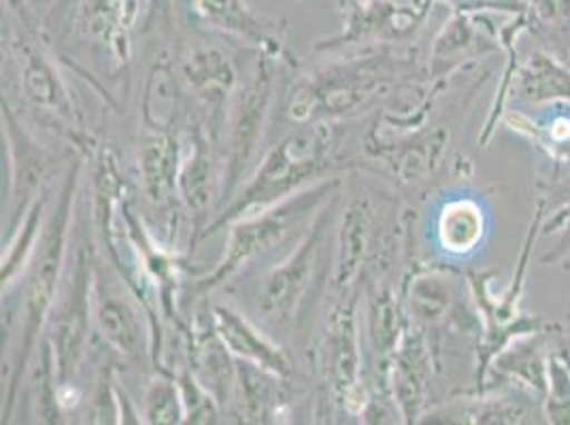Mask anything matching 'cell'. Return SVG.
Returning a JSON list of instances; mask_svg holds the SVG:
<instances>
[{"instance_id": "cell-1", "label": "cell", "mask_w": 570, "mask_h": 425, "mask_svg": "<svg viewBox=\"0 0 570 425\" xmlns=\"http://www.w3.org/2000/svg\"><path fill=\"white\" fill-rule=\"evenodd\" d=\"M417 53L403 46H380L360 56L333 62L303 75L285 107V116L298 126L354 118L392 95L415 72Z\"/></svg>"}, {"instance_id": "cell-2", "label": "cell", "mask_w": 570, "mask_h": 425, "mask_svg": "<svg viewBox=\"0 0 570 425\" xmlns=\"http://www.w3.org/2000/svg\"><path fill=\"white\" fill-rule=\"evenodd\" d=\"M338 139L341 132L333 121L305 123L285 135L282 141L266 151L254 177L238 189L237 198H230L228 207L207 226L205 237L230 226L240 217L279 205L285 198L311 188L313 181H326L324 177L341 166L336 158Z\"/></svg>"}, {"instance_id": "cell-3", "label": "cell", "mask_w": 570, "mask_h": 425, "mask_svg": "<svg viewBox=\"0 0 570 425\" xmlns=\"http://www.w3.org/2000/svg\"><path fill=\"white\" fill-rule=\"evenodd\" d=\"M79 170L81 165L72 166L58 202L46 217V226L41 238L37 243L35 256L28 264V289H26L24 319H22V340L20 349L16 354V366H13V377H11V387L7 396V413L9 417L16 389L20 385V377L32 357V349L41 336V330L49 319V310L56 305L58 298V285L62 279V268L67 260V245H69V230H71L72 202H75V191H77V181H79Z\"/></svg>"}, {"instance_id": "cell-4", "label": "cell", "mask_w": 570, "mask_h": 425, "mask_svg": "<svg viewBox=\"0 0 570 425\" xmlns=\"http://www.w3.org/2000/svg\"><path fill=\"white\" fill-rule=\"evenodd\" d=\"M338 186V179L313 184L311 188L285 198L279 205L266 211L254 212L233 221L224 258L217 261L212 273L196 279V284L191 285V291H214L215 287H222L226 281H230L238 270L245 268L254 258L282 245L285 238L294 233V228L303 226L305 219L311 217L313 211H317L324 200H328V196H334Z\"/></svg>"}, {"instance_id": "cell-5", "label": "cell", "mask_w": 570, "mask_h": 425, "mask_svg": "<svg viewBox=\"0 0 570 425\" xmlns=\"http://www.w3.org/2000/svg\"><path fill=\"white\" fill-rule=\"evenodd\" d=\"M7 11L13 22L9 48L20 71L26 100L51 126H58L62 135H69L71 141L83 142L86 132L81 128V119L75 109L71 90L67 88L62 72L53 62L56 58L41 34V20L20 7L7 4Z\"/></svg>"}, {"instance_id": "cell-6", "label": "cell", "mask_w": 570, "mask_h": 425, "mask_svg": "<svg viewBox=\"0 0 570 425\" xmlns=\"http://www.w3.org/2000/svg\"><path fill=\"white\" fill-rule=\"evenodd\" d=\"M331 226V209L315 212V219L296 251H292L262 279L256 294V313L268 328H287L307 303L311 287L322 268Z\"/></svg>"}, {"instance_id": "cell-7", "label": "cell", "mask_w": 570, "mask_h": 425, "mask_svg": "<svg viewBox=\"0 0 570 425\" xmlns=\"http://www.w3.org/2000/svg\"><path fill=\"white\" fill-rule=\"evenodd\" d=\"M273 60L262 53L252 79L238 86L233 96L228 119H226V165H224V189L222 200L228 202L237 194L240 179L252 165L264 130L271 119V109L275 100V79H273Z\"/></svg>"}, {"instance_id": "cell-8", "label": "cell", "mask_w": 570, "mask_h": 425, "mask_svg": "<svg viewBox=\"0 0 570 425\" xmlns=\"http://www.w3.org/2000/svg\"><path fill=\"white\" fill-rule=\"evenodd\" d=\"M92 285L95 264L86 247L75 256V266L69 273V281L62 287L60 298H56L53 313L49 315V345L53 354V368L58 385L72 383L79 366L88 352L90 328H92Z\"/></svg>"}, {"instance_id": "cell-9", "label": "cell", "mask_w": 570, "mask_h": 425, "mask_svg": "<svg viewBox=\"0 0 570 425\" xmlns=\"http://www.w3.org/2000/svg\"><path fill=\"white\" fill-rule=\"evenodd\" d=\"M434 0L401 4L396 0H341L343 30L331 39L317 41L315 49L347 46H404L426 22Z\"/></svg>"}, {"instance_id": "cell-10", "label": "cell", "mask_w": 570, "mask_h": 425, "mask_svg": "<svg viewBox=\"0 0 570 425\" xmlns=\"http://www.w3.org/2000/svg\"><path fill=\"white\" fill-rule=\"evenodd\" d=\"M320 366L334 401L352 415H364L371 401L360 378L362 354L354 300H343L331 308L320 345Z\"/></svg>"}, {"instance_id": "cell-11", "label": "cell", "mask_w": 570, "mask_h": 425, "mask_svg": "<svg viewBox=\"0 0 570 425\" xmlns=\"http://www.w3.org/2000/svg\"><path fill=\"white\" fill-rule=\"evenodd\" d=\"M2 130L9 149V235H13L24 221L26 212L43 198V186L48 181V151L26 130L7 100H2Z\"/></svg>"}, {"instance_id": "cell-12", "label": "cell", "mask_w": 570, "mask_h": 425, "mask_svg": "<svg viewBox=\"0 0 570 425\" xmlns=\"http://www.w3.org/2000/svg\"><path fill=\"white\" fill-rule=\"evenodd\" d=\"M500 49L499 28L485 13L452 11L428 53V83L443 90L453 72Z\"/></svg>"}, {"instance_id": "cell-13", "label": "cell", "mask_w": 570, "mask_h": 425, "mask_svg": "<svg viewBox=\"0 0 570 425\" xmlns=\"http://www.w3.org/2000/svg\"><path fill=\"white\" fill-rule=\"evenodd\" d=\"M448 149L450 128L426 126V121L409 130H396V137L385 139L375 132L366 137V151L383 160L392 175L406 186L428 181L443 165Z\"/></svg>"}, {"instance_id": "cell-14", "label": "cell", "mask_w": 570, "mask_h": 425, "mask_svg": "<svg viewBox=\"0 0 570 425\" xmlns=\"http://www.w3.org/2000/svg\"><path fill=\"white\" fill-rule=\"evenodd\" d=\"M430 424H473V425H530L547 424L543 411V396L520 387L502 385L475 394L471 401H452L450 406H441L428 413Z\"/></svg>"}, {"instance_id": "cell-15", "label": "cell", "mask_w": 570, "mask_h": 425, "mask_svg": "<svg viewBox=\"0 0 570 425\" xmlns=\"http://www.w3.org/2000/svg\"><path fill=\"white\" fill-rule=\"evenodd\" d=\"M142 307L139 298H130L118 279H111L100 266L95 264L92 285V313L96 328L102 340L130 362H141L149 349L147 332L142 330Z\"/></svg>"}, {"instance_id": "cell-16", "label": "cell", "mask_w": 570, "mask_h": 425, "mask_svg": "<svg viewBox=\"0 0 570 425\" xmlns=\"http://www.w3.org/2000/svg\"><path fill=\"white\" fill-rule=\"evenodd\" d=\"M141 16V0H77L75 28L92 43L114 71L132 60V32Z\"/></svg>"}, {"instance_id": "cell-17", "label": "cell", "mask_w": 570, "mask_h": 425, "mask_svg": "<svg viewBox=\"0 0 570 425\" xmlns=\"http://www.w3.org/2000/svg\"><path fill=\"white\" fill-rule=\"evenodd\" d=\"M181 77L191 98L205 111V128L212 139L219 141L233 96L237 92V71L230 58L215 48L191 49L181 56Z\"/></svg>"}, {"instance_id": "cell-18", "label": "cell", "mask_w": 570, "mask_h": 425, "mask_svg": "<svg viewBox=\"0 0 570 425\" xmlns=\"http://www.w3.org/2000/svg\"><path fill=\"white\" fill-rule=\"evenodd\" d=\"M432 370L434 352L426 332L409 322L396 352L385 366L387 389L404 422H420L424 415Z\"/></svg>"}, {"instance_id": "cell-19", "label": "cell", "mask_w": 570, "mask_h": 425, "mask_svg": "<svg viewBox=\"0 0 570 425\" xmlns=\"http://www.w3.org/2000/svg\"><path fill=\"white\" fill-rule=\"evenodd\" d=\"M404 300L409 322L426 332L441 334L445 326L481 328L479 313L460 315L464 305L460 303V285L448 270H420L404 284Z\"/></svg>"}, {"instance_id": "cell-20", "label": "cell", "mask_w": 570, "mask_h": 425, "mask_svg": "<svg viewBox=\"0 0 570 425\" xmlns=\"http://www.w3.org/2000/svg\"><path fill=\"white\" fill-rule=\"evenodd\" d=\"M191 9L203 24L245 41L264 56L275 60L289 56L285 46L287 20L262 18L247 0H191Z\"/></svg>"}, {"instance_id": "cell-21", "label": "cell", "mask_w": 570, "mask_h": 425, "mask_svg": "<svg viewBox=\"0 0 570 425\" xmlns=\"http://www.w3.org/2000/svg\"><path fill=\"white\" fill-rule=\"evenodd\" d=\"M215 139L203 123H196L190 130V154L181 162L177 191L181 202L194 219V238L191 245L205 235V219L214 205L215 198L222 200L224 172H219V162L215 158Z\"/></svg>"}, {"instance_id": "cell-22", "label": "cell", "mask_w": 570, "mask_h": 425, "mask_svg": "<svg viewBox=\"0 0 570 425\" xmlns=\"http://www.w3.org/2000/svg\"><path fill=\"white\" fill-rule=\"evenodd\" d=\"M560 328H547V330L523 334L509 343L500 352L481 383L475 394H483L488 389L502 387V385H520L539 396H546L547 378H549V359L551 354V336L558 334Z\"/></svg>"}, {"instance_id": "cell-23", "label": "cell", "mask_w": 570, "mask_h": 425, "mask_svg": "<svg viewBox=\"0 0 570 425\" xmlns=\"http://www.w3.org/2000/svg\"><path fill=\"white\" fill-rule=\"evenodd\" d=\"M188 355L190 370L212 394L219 406L235 401L237 392V364L235 355L228 352L224 340L215 330L214 315L205 317L198 313L191 322L190 338H188Z\"/></svg>"}, {"instance_id": "cell-24", "label": "cell", "mask_w": 570, "mask_h": 425, "mask_svg": "<svg viewBox=\"0 0 570 425\" xmlns=\"http://www.w3.org/2000/svg\"><path fill=\"white\" fill-rule=\"evenodd\" d=\"M215 330L228 352L243 362H252L277 377H292V362L282 347L264 336L249 319L230 307H214Z\"/></svg>"}, {"instance_id": "cell-25", "label": "cell", "mask_w": 570, "mask_h": 425, "mask_svg": "<svg viewBox=\"0 0 570 425\" xmlns=\"http://www.w3.org/2000/svg\"><path fill=\"white\" fill-rule=\"evenodd\" d=\"M181 142L175 132L142 128L139 139V172L147 198L165 205L177 191L181 170Z\"/></svg>"}, {"instance_id": "cell-26", "label": "cell", "mask_w": 570, "mask_h": 425, "mask_svg": "<svg viewBox=\"0 0 570 425\" xmlns=\"http://www.w3.org/2000/svg\"><path fill=\"white\" fill-rule=\"evenodd\" d=\"M373 219L375 211L368 200H356L347 207L343 215V224L338 230V256L334 266L333 285L336 291L350 294L356 284L360 270L364 266L366 251L373 238Z\"/></svg>"}, {"instance_id": "cell-27", "label": "cell", "mask_w": 570, "mask_h": 425, "mask_svg": "<svg viewBox=\"0 0 570 425\" xmlns=\"http://www.w3.org/2000/svg\"><path fill=\"white\" fill-rule=\"evenodd\" d=\"M277 377L252 362L238 359L237 392L235 398L240 408V419L249 424H277L285 415V396Z\"/></svg>"}, {"instance_id": "cell-28", "label": "cell", "mask_w": 570, "mask_h": 425, "mask_svg": "<svg viewBox=\"0 0 570 425\" xmlns=\"http://www.w3.org/2000/svg\"><path fill=\"white\" fill-rule=\"evenodd\" d=\"M513 96L523 105L534 107L553 102L570 105V65L547 51L530 53L515 77Z\"/></svg>"}, {"instance_id": "cell-29", "label": "cell", "mask_w": 570, "mask_h": 425, "mask_svg": "<svg viewBox=\"0 0 570 425\" xmlns=\"http://www.w3.org/2000/svg\"><path fill=\"white\" fill-rule=\"evenodd\" d=\"M488 233L481 205L473 198H453L443 205L436 219V238L445 254L469 256L479 249Z\"/></svg>"}, {"instance_id": "cell-30", "label": "cell", "mask_w": 570, "mask_h": 425, "mask_svg": "<svg viewBox=\"0 0 570 425\" xmlns=\"http://www.w3.org/2000/svg\"><path fill=\"white\" fill-rule=\"evenodd\" d=\"M141 111L142 128L175 132L181 111V92L173 62L167 56H163L147 75Z\"/></svg>"}, {"instance_id": "cell-31", "label": "cell", "mask_w": 570, "mask_h": 425, "mask_svg": "<svg viewBox=\"0 0 570 425\" xmlns=\"http://www.w3.org/2000/svg\"><path fill=\"white\" fill-rule=\"evenodd\" d=\"M406 324H409V317L403 310L401 300L394 296V291L390 287H377L371 294V305H368V336L383 366H387L390 357L396 352Z\"/></svg>"}, {"instance_id": "cell-32", "label": "cell", "mask_w": 570, "mask_h": 425, "mask_svg": "<svg viewBox=\"0 0 570 425\" xmlns=\"http://www.w3.org/2000/svg\"><path fill=\"white\" fill-rule=\"evenodd\" d=\"M46 198H39L32 209L26 212L24 221L20 224V228L11 235V243L2 254V291L11 289V285H16L18 277L24 275L28 264L35 256L37 243L43 233L46 226Z\"/></svg>"}, {"instance_id": "cell-33", "label": "cell", "mask_w": 570, "mask_h": 425, "mask_svg": "<svg viewBox=\"0 0 570 425\" xmlns=\"http://www.w3.org/2000/svg\"><path fill=\"white\" fill-rule=\"evenodd\" d=\"M142 424H186V411L177 378L156 375L145 389Z\"/></svg>"}, {"instance_id": "cell-34", "label": "cell", "mask_w": 570, "mask_h": 425, "mask_svg": "<svg viewBox=\"0 0 570 425\" xmlns=\"http://www.w3.org/2000/svg\"><path fill=\"white\" fill-rule=\"evenodd\" d=\"M543 411L547 424L570 425V370L558 352L549 359Z\"/></svg>"}, {"instance_id": "cell-35", "label": "cell", "mask_w": 570, "mask_h": 425, "mask_svg": "<svg viewBox=\"0 0 570 425\" xmlns=\"http://www.w3.org/2000/svg\"><path fill=\"white\" fill-rule=\"evenodd\" d=\"M177 383L186 411V424H217L222 406L214 394L191 375V370L184 368L177 375Z\"/></svg>"}, {"instance_id": "cell-36", "label": "cell", "mask_w": 570, "mask_h": 425, "mask_svg": "<svg viewBox=\"0 0 570 425\" xmlns=\"http://www.w3.org/2000/svg\"><path fill=\"white\" fill-rule=\"evenodd\" d=\"M558 235L556 245L543 256V261L556 264V261L567 260L570 258V196L564 198L558 207V211L551 215L549 221H543L541 228V237L543 235Z\"/></svg>"}, {"instance_id": "cell-37", "label": "cell", "mask_w": 570, "mask_h": 425, "mask_svg": "<svg viewBox=\"0 0 570 425\" xmlns=\"http://www.w3.org/2000/svg\"><path fill=\"white\" fill-rule=\"evenodd\" d=\"M532 26L564 30L570 26V0H523Z\"/></svg>"}, {"instance_id": "cell-38", "label": "cell", "mask_w": 570, "mask_h": 425, "mask_svg": "<svg viewBox=\"0 0 570 425\" xmlns=\"http://www.w3.org/2000/svg\"><path fill=\"white\" fill-rule=\"evenodd\" d=\"M434 2H445L452 7V11H460V13L500 11V13L518 16L522 11H528L523 0H434Z\"/></svg>"}, {"instance_id": "cell-39", "label": "cell", "mask_w": 570, "mask_h": 425, "mask_svg": "<svg viewBox=\"0 0 570 425\" xmlns=\"http://www.w3.org/2000/svg\"><path fill=\"white\" fill-rule=\"evenodd\" d=\"M170 16V0H147V13H145V30L160 24Z\"/></svg>"}, {"instance_id": "cell-40", "label": "cell", "mask_w": 570, "mask_h": 425, "mask_svg": "<svg viewBox=\"0 0 570 425\" xmlns=\"http://www.w3.org/2000/svg\"><path fill=\"white\" fill-rule=\"evenodd\" d=\"M9 7H20L28 11L30 16H35L37 20L43 22V16L48 13L49 7L53 0H4Z\"/></svg>"}, {"instance_id": "cell-41", "label": "cell", "mask_w": 570, "mask_h": 425, "mask_svg": "<svg viewBox=\"0 0 570 425\" xmlns=\"http://www.w3.org/2000/svg\"><path fill=\"white\" fill-rule=\"evenodd\" d=\"M560 357L564 359V364H567V368L570 370V343L569 340H562L560 345H558V349H556Z\"/></svg>"}]
</instances>
